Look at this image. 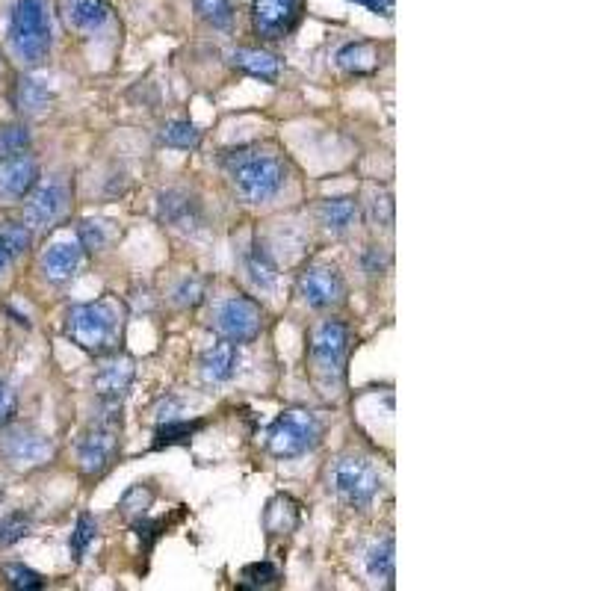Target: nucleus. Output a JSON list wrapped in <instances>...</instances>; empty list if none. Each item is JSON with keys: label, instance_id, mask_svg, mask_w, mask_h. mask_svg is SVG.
<instances>
[{"label": "nucleus", "instance_id": "obj_43", "mask_svg": "<svg viewBox=\"0 0 591 591\" xmlns=\"http://www.w3.org/2000/svg\"><path fill=\"white\" fill-rule=\"evenodd\" d=\"M3 266H6V255H3V249H0V272H3Z\"/></svg>", "mask_w": 591, "mask_h": 591}, {"label": "nucleus", "instance_id": "obj_3", "mask_svg": "<svg viewBox=\"0 0 591 591\" xmlns=\"http://www.w3.org/2000/svg\"><path fill=\"white\" fill-rule=\"evenodd\" d=\"M54 42L51 0H15L9 15V45L27 66H39Z\"/></svg>", "mask_w": 591, "mask_h": 591}, {"label": "nucleus", "instance_id": "obj_35", "mask_svg": "<svg viewBox=\"0 0 591 591\" xmlns=\"http://www.w3.org/2000/svg\"><path fill=\"white\" fill-rule=\"evenodd\" d=\"M107 231H104V225H98V222H83L80 225V231H77V243L83 246V249H89V252H101L104 246H107Z\"/></svg>", "mask_w": 591, "mask_h": 591}, {"label": "nucleus", "instance_id": "obj_17", "mask_svg": "<svg viewBox=\"0 0 591 591\" xmlns=\"http://www.w3.org/2000/svg\"><path fill=\"white\" fill-rule=\"evenodd\" d=\"M237 370V343L231 340H222V343H213L204 355H201V376L204 382L210 385H222L234 376Z\"/></svg>", "mask_w": 591, "mask_h": 591}, {"label": "nucleus", "instance_id": "obj_36", "mask_svg": "<svg viewBox=\"0 0 591 591\" xmlns=\"http://www.w3.org/2000/svg\"><path fill=\"white\" fill-rule=\"evenodd\" d=\"M201 299H204V281L196 278V275L184 278V281L175 287V302L184 305V308H196Z\"/></svg>", "mask_w": 591, "mask_h": 591}, {"label": "nucleus", "instance_id": "obj_37", "mask_svg": "<svg viewBox=\"0 0 591 591\" xmlns=\"http://www.w3.org/2000/svg\"><path fill=\"white\" fill-rule=\"evenodd\" d=\"M151 500H154V491H151V488L133 485L131 491L122 497V509H125L128 515H145V509L151 506Z\"/></svg>", "mask_w": 591, "mask_h": 591}, {"label": "nucleus", "instance_id": "obj_5", "mask_svg": "<svg viewBox=\"0 0 591 591\" xmlns=\"http://www.w3.org/2000/svg\"><path fill=\"white\" fill-rule=\"evenodd\" d=\"M119 411L122 405H107L104 417H98L89 432L80 438L77 444V459H80V470L86 476H101L119 450Z\"/></svg>", "mask_w": 591, "mask_h": 591}, {"label": "nucleus", "instance_id": "obj_16", "mask_svg": "<svg viewBox=\"0 0 591 591\" xmlns=\"http://www.w3.org/2000/svg\"><path fill=\"white\" fill-rule=\"evenodd\" d=\"M160 219L172 228H181V231H193L198 222H201V210H198V201L187 193H178V190H169L160 196Z\"/></svg>", "mask_w": 591, "mask_h": 591}, {"label": "nucleus", "instance_id": "obj_22", "mask_svg": "<svg viewBox=\"0 0 591 591\" xmlns=\"http://www.w3.org/2000/svg\"><path fill=\"white\" fill-rule=\"evenodd\" d=\"M15 104H18L21 113L39 116V113H45L48 104H51V89H48L42 80L21 77V80H18V89H15Z\"/></svg>", "mask_w": 591, "mask_h": 591}, {"label": "nucleus", "instance_id": "obj_9", "mask_svg": "<svg viewBox=\"0 0 591 591\" xmlns=\"http://www.w3.org/2000/svg\"><path fill=\"white\" fill-rule=\"evenodd\" d=\"M299 296L305 299V305L317 308V311H329L337 308L346 296V284L343 275L337 272V266L329 263H314L299 275Z\"/></svg>", "mask_w": 591, "mask_h": 591}, {"label": "nucleus", "instance_id": "obj_19", "mask_svg": "<svg viewBox=\"0 0 591 591\" xmlns=\"http://www.w3.org/2000/svg\"><path fill=\"white\" fill-rule=\"evenodd\" d=\"M337 66L349 74H373L379 68V48L373 42H349L337 51Z\"/></svg>", "mask_w": 591, "mask_h": 591}, {"label": "nucleus", "instance_id": "obj_40", "mask_svg": "<svg viewBox=\"0 0 591 591\" xmlns=\"http://www.w3.org/2000/svg\"><path fill=\"white\" fill-rule=\"evenodd\" d=\"M15 405H18L15 391H12V388H6V385H0V429L15 417Z\"/></svg>", "mask_w": 591, "mask_h": 591}, {"label": "nucleus", "instance_id": "obj_7", "mask_svg": "<svg viewBox=\"0 0 591 591\" xmlns=\"http://www.w3.org/2000/svg\"><path fill=\"white\" fill-rule=\"evenodd\" d=\"M263 311L249 296H228L213 308V329L231 343H249L261 334Z\"/></svg>", "mask_w": 591, "mask_h": 591}, {"label": "nucleus", "instance_id": "obj_15", "mask_svg": "<svg viewBox=\"0 0 591 591\" xmlns=\"http://www.w3.org/2000/svg\"><path fill=\"white\" fill-rule=\"evenodd\" d=\"M83 266V246L80 243H71V240H60L54 243L45 258H42V269L51 281H68L80 272Z\"/></svg>", "mask_w": 591, "mask_h": 591}, {"label": "nucleus", "instance_id": "obj_31", "mask_svg": "<svg viewBox=\"0 0 591 591\" xmlns=\"http://www.w3.org/2000/svg\"><path fill=\"white\" fill-rule=\"evenodd\" d=\"M3 577H6V583H9L12 589H21V591L45 589V577H42V574H36V571H33V568H27V565H3Z\"/></svg>", "mask_w": 591, "mask_h": 591}, {"label": "nucleus", "instance_id": "obj_38", "mask_svg": "<svg viewBox=\"0 0 591 591\" xmlns=\"http://www.w3.org/2000/svg\"><path fill=\"white\" fill-rule=\"evenodd\" d=\"M370 219L385 225V228H391V222H394V201H391V196H376L370 201Z\"/></svg>", "mask_w": 591, "mask_h": 591}, {"label": "nucleus", "instance_id": "obj_28", "mask_svg": "<svg viewBox=\"0 0 591 591\" xmlns=\"http://www.w3.org/2000/svg\"><path fill=\"white\" fill-rule=\"evenodd\" d=\"M196 9L207 24H213L219 30H228L234 24V6H231V0H196Z\"/></svg>", "mask_w": 591, "mask_h": 591}, {"label": "nucleus", "instance_id": "obj_30", "mask_svg": "<svg viewBox=\"0 0 591 591\" xmlns=\"http://www.w3.org/2000/svg\"><path fill=\"white\" fill-rule=\"evenodd\" d=\"M95 535H98V524H95V518H92V515H80V518H77V526H74V532H71V538H68V550H71V556H74V559H83V556H86V550H89V544L95 541Z\"/></svg>", "mask_w": 591, "mask_h": 591}, {"label": "nucleus", "instance_id": "obj_1", "mask_svg": "<svg viewBox=\"0 0 591 591\" xmlns=\"http://www.w3.org/2000/svg\"><path fill=\"white\" fill-rule=\"evenodd\" d=\"M225 166H228L237 196L249 204H263V201L275 198L287 181V163L278 154L261 151V148L231 151L225 157Z\"/></svg>", "mask_w": 591, "mask_h": 591}, {"label": "nucleus", "instance_id": "obj_27", "mask_svg": "<svg viewBox=\"0 0 591 591\" xmlns=\"http://www.w3.org/2000/svg\"><path fill=\"white\" fill-rule=\"evenodd\" d=\"M0 249L6 258L24 255L30 249V228L21 222H3L0 225Z\"/></svg>", "mask_w": 591, "mask_h": 591}, {"label": "nucleus", "instance_id": "obj_10", "mask_svg": "<svg viewBox=\"0 0 591 591\" xmlns=\"http://www.w3.org/2000/svg\"><path fill=\"white\" fill-rule=\"evenodd\" d=\"M0 453L3 459L9 461L18 470H30V467H42L45 461H51L54 456V444L33 429H9L0 438Z\"/></svg>", "mask_w": 591, "mask_h": 591}, {"label": "nucleus", "instance_id": "obj_18", "mask_svg": "<svg viewBox=\"0 0 591 591\" xmlns=\"http://www.w3.org/2000/svg\"><path fill=\"white\" fill-rule=\"evenodd\" d=\"M110 6L104 0H71L68 3V24L80 33H95L107 24Z\"/></svg>", "mask_w": 591, "mask_h": 591}, {"label": "nucleus", "instance_id": "obj_26", "mask_svg": "<svg viewBox=\"0 0 591 591\" xmlns=\"http://www.w3.org/2000/svg\"><path fill=\"white\" fill-rule=\"evenodd\" d=\"M204 423L201 420H166V423H160L157 426V435H154V450H163V447H175V444H187L193 435H196L198 429H201Z\"/></svg>", "mask_w": 591, "mask_h": 591}, {"label": "nucleus", "instance_id": "obj_6", "mask_svg": "<svg viewBox=\"0 0 591 591\" xmlns=\"http://www.w3.org/2000/svg\"><path fill=\"white\" fill-rule=\"evenodd\" d=\"M331 485L337 491V497L352 506V509H367L379 491H382V476L379 470L370 464L367 459H358V456H346L334 464L331 470Z\"/></svg>", "mask_w": 591, "mask_h": 591}, {"label": "nucleus", "instance_id": "obj_24", "mask_svg": "<svg viewBox=\"0 0 591 591\" xmlns=\"http://www.w3.org/2000/svg\"><path fill=\"white\" fill-rule=\"evenodd\" d=\"M367 574L373 580H385V583H394L396 574V544L394 538H382L376 541L370 550H367Z\"/></svg>", "mask_w": 591, "mask_h": 591}, {"label": "nucleus", "instance_id": "obj_4", "mask_svg": "<svg viewBox=\"0 0 591 591\" xmlns=\"http://www.w3.org/2000/svg\"><path fill=\"white\" fill-rule=\"evenodd\" d=\"M323 438V423L314 411L305 408H290L278 414V420L269 426V453L275 459H299L311 453Z\"/></svg>", "mask_w": 591, "mask_h": 591}, {"label": "nucleus", "instance_id": "obj_2", "mask_svg": "<svg viewBox=\"0 0 591 591\" xmlns=\"http://www.w3.org/2000/svg\"><path fill=\"white\" fill-rule=\"evenodd\" d=\"M66 331L80 349L92 355H113L122 340V305L116 299L77 305L68 311Z\"/></svg>", "mask_w": 591, "mask_h": 591}, {"label": "nucleus", "instance_id": "obj_12", "mask_svg": "<svg viewBox=\"0 0 591 591\" xmlns=\"http://www.w3.org/2000/svg\"><path fill=\"white\" fill-rule=\"evenodd\" d=\"M68 207V190L60 181H48L39 190H33V196L24 207V219L27 228H51L54 222H60V216Z\"/></svg>", "mask_w": 591, "mask_h": 591}, {"label": "nucleus", "instance_id": "obj_13", "mask_svg": "<svg viewBox=\"0 0 591 591\" xmlns=\"http://www.w3.org/2000/svg\"><path fill=\"white\" fill-rule=\"evenodd\" d=\"M39 181V166L27 154L0 157V196L21 198L27 196Z\"/></svg>", "mask_w": 591, "mask_h": 591}, {"label": "nucleus", "instance_id": "obj_20", "mask_svg": "<svg viewBox=\"0 0 591 591\" xmlns=\"http://www.w3.org/2000/svg\"><path fill=\"white\" fill-rule=\"evenodd\" d=\"M358 219V201L349 196L326 198L320 204V222L329 228L331 234H346Z\"/></svg>", "mask_w": 591, "mask_h": 591}, {"label": "nucleus", "instance_id": "obj_39", "mask_svg": "<svg viewBox=\"0 0 591 591\" xmlns=\"http://www.w3.org/2000/svg\"><path fill=\"white\" fill-rule=\"evenodd\" d=\"M133 529H136V535H139L142 547H145V550H151V547H154V541L163 535L166 524H163V521H148V518H142V521H136V524H133Z\"/></svg>", "mask_w": 591, "mask_h": 591}, {"label": "nucleus", "instance_id": "obj_14", "mask_svg": "<svg viewBox=\"0 0 591 591\" xmlns=\"http://www.w3.org/2000/svg\"><path fill=\"white\" fill-rule=\"evenodd\" d=\"M133 385V361L131 358H110L98 376H95V391L104 399V405H122Z\"/></svg>", "mask_w": 591, "mask_h": 591}, {"label": "nucleus", "instance_id": "obj_8", "mask_svg": "<svg viewBox=\"0 0 591 591\" xmlns=\"http://www.w3.org/2000/svg\"><path fill=\"white\" fill-rule=\"evenodd\" d=\"M349 355V329L340 320H326L311 334V361L323 379H340Z\"/></svg>", "mask_w": 591, "mask_h": 591}, {"label": "nucleus", "instance_id": "obj_32", "mask_svg": "<svg viewBox=\"0 0 591 591\" xmlns=\"http://www.w3.org/2000/svg\"><path fill=\"white\" fill-rule=\"evenodd\" d=\"M27 145H30V131L24 125H6V128H0V157L24 154Z\"/></svg>", "mask_w": 591, "mask_h": 591}, {"label": "nucleus", "instance_id": "obj_34", "mask_svg": "<svg viewBox=\"0 0 591 591\" xmlns=\"http://www.w3.org/2000/svg\"><path fill=\"white\" fill-rule=\"evenodd\" d=\"M275 580H278V571L269 562H258V565L243 568V589H266Z\"/></svg>", "mask_w": 591, "mask_h": 591}, {"label": "nucleus", "instance_id": "obj_25", "mask_svg": "<svg viewBox=\"0 0 591 591\" xmlns=\"http://www.w3.org/2000/svg\"><path fill=\"white\" fill-rule=\"evenodd\" d=\"M246 269H249L252 284L261 287V290H272L275 281H278V266L263 246H252V252L246 255Z\"/></svg>", "mask_w": 591, "mask_h": 591}, {"label": "nucleus", "instance_id": "obj_23", "mask_svg": "<svg viewBox=\"0 0 591 591\" xmlns=\"http://www.w3.org/2000/svg\"><path fill=\"white\" fill-rule=\"evenodd\" d=\"M263 524H266L269 535H290L296 529V524H299V506L290 497H275L266 506Z\"/></svg>", "mask_w": 591, "mask_h": 591}, {"label": "nucleus", "instance_id": "obj_41", "mask_svg": "<svg viewBox=\"0 0 591 591\" xmlns=\"http://www.w3.org/2000/svg\"><path fill=\"white\" fill-rule=\"evenodd\" d=\"M352 3H361V6H367L370 12L385 15V18H391V15H394V0H352Z\"/></svg>", "mask_w": 591, "mask_h": 591}, {"label": "nucleus", "instance_id": "obj_21", "mask_svg": "<svg viewBox=\"0 0 591 591\" xmlns=\"http://www.w3.org/2000/svg\"><path fill=\"white\" fill-rule=\"evenodd\" d=\"M234 66L240 68V71H246L249 77H258V80H266V83H272L278 77V71H281L278 57L269 54V51H258V48H240V51H234Z\"/></svg>", "mask_w": 591, "mask_h": 591}, {"label": "nucleus", "instance_id": "obj_11", "mask_svg": "<svg viewBox=\"0 0 591 591\" xmlns=\"http://www.w3.org/2000/svg\"><path fill=\"white\" fill-rule=\"evenodd\" d=\"M302 0H255L252 3V21L258 36L266 42L284 39L302 18Z\"/></svg>", "mask_w": 591, "mask_h": 591}, {"label": "nucleus", "instance_id": "obj_42", "mask_svg": "<svg viewBox=\"0 0 591 591\" xmlns=\"http://www.w3.org/2000/svg\"><path fill=\"white\" fill-rule=\"evenodd\" d=\"M382 252L376 249V246H370V252H367V272L370 275H379V269H382Z\"/></svg>", "mask_w": 591, "mask_h": 591}, {"label": "nucleus", "instance_id": "obj_33", "mask_svg": "<svg viewBox=\"0 0 591 591\" xmlns=\"http://www.w3.org/2000/svg\"><path fill=\"white\" fill-rule=\"evenodd\" d=\"M30 526L33 524H30L27 515H9V518H3L0 521V547H9V544L27 538L30 535Z\"/></svg>", "mask_w": 591, "mask_h": 591}, {"label": "nucleus", "instance_id": "obj_29", "mask_svg": "<svg viewBox=\"0 0 591 591\" xmlns=\"http://www.w3.org/2000/svg\"><path fill=\"white\" fill-rule=\"evenodd\" d=\"M160 136H163V142H166V145H172V148H184V151L198 148V142H201V131H198L193 122H169Z\"/></svg>", "mask_w": 591, "mask_h": 591}]
</instances>
